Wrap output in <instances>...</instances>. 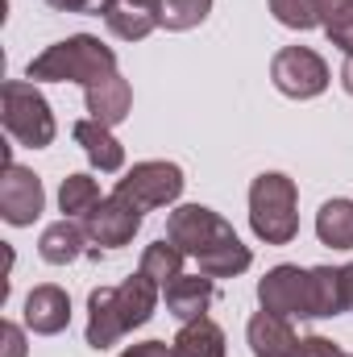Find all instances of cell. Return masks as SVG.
<instances>
[{
  "label": "cell",
  "instance_id": "1",
  "mask_svg": "<svg viewBox=\"0 0 353 357\" xmlns=\"http://www.w3.org/2000/svg\"><path fill=\"white\" fill-rule=\"evenodd\" d=\"M167 241L179 245L183 258H191L208 278H237L254 266L250 245L233 233V225L220 212L204 204H183L167 216Z\"/></svg>",
  "mask_w": 353,
  "mask_h": 357
},
{
  "label": "cell",
  "instance_id": "2",
  "mask_svg": "<svg viewBox=\"0 0 353 357\" xmlns=\"http://www.w3.org/2000/svg\"><path fill=\"white\" fill-rule=\"evenodd\" d=\"M158 303H163V287L154 278H146L142 270L117 287H96L88 295V345L96 354L112 349L121 337L150 324Z\"/></svg>",
  "mask_w": 353,
  "mask_h": 357
},
{
  "label": "cell",
  "instance_id": "3",
  "mask_svg": "<svg viewBox=\"0 0 353 357\" xmlns=\"http://www.w3.org/2000/svg\"><path fill=\"white\" fill-rule=\"evenodd\" d=\"M112 71H121L112 46H104L91 33H71V38L46 46L38 59H29L25 79H33V84H80V88H91V84L108 79Z\"/></svg>",
  "mask_w": 353,
  "mask_h": 357
},
{
  "label": "cell",
  "instance_id": "4",
  "mask_svg": "<svg viewBox=\"0 0 353 357\" xmlns=\"http://www.w3.org/2000/svg\"><path fill=\"white\" fill-rule=\"evenodd\" d=\"M250 229L266 245H291L299 237V187L283 171H262L250 183Z\"/></svg>",
  "mask_w": 353,
  "mask_h": 357
},
{
  "label": "cell",
  "instance_id": "5",
  "mask_svg": "<svg viewBox=\"0 0 353 357\" xmlns=\"http://www.w3.org/2000/svg\"><path fill=\"white\" fill-rule=\"evenodd\" d=\"M0 121H4V133L25 150H46L59 137L50 100L29 79H8L0 88Z\"/></svg>",
  "mask_w": 353,
  "mask_h": 357
},
{
  "label": "cell",
  "instance_id": "6",
  "mask_svg": "<svg viewBox=\"0 0 353 357\" xmlns=\"http://www.w3.org/2000/svg\"><path fill=\"white\" fill-rule=\"evenodd\" d=\"M183 167L167 162V158H150V162H133L125 178H117V195L129 199L133 208L142 212H154V208H171L179 195H183Z\"/></svg>",
  "mask_w": 353,
  "mask_h": 357
},
{
  "label": "cell",
  "instance_id": "7",
  "mask_svg": "<svg viewBox=\"0 0 353 357\" xmlns=\"http://www.w3.org/2000/svg\"><path fill=\"white\" fill-rule=\"evenodd\" d=\"M270 79L287 100H316L333 75H329V63L312 46H283L270 59Z\"/></svg>",
  "mask_w": 353,
  "mask_h": 357
},
{
  "label": "cell",
  "instance_id": "8",
  "mask_svg": "<svg viewBox=\"0 0 353 357\" xmlns=\"http://www.w3.org/2000/svg\"><path fill=\"white\" fill-rule=\"evenodd\" d=\"M258 303L274 316H287V320H316V312H312V270H299L291 262L266 270L262 282H258Z\"/></svg>",
  "mask_w": 353,
  "mask_h": 357
},
{
  "label": "cell",
  "instance_id": "9",
  "mask_svg": "<svg viewBox=\"0 0 353 357\" xmlns=\"http://www.w3.org/2000/svg\"><path fill=\"white\" fill-rule=\"evenodd\" d=\"M142 216H146L142 208H133L129 199H121V195L112 191V195H104V199L91 208L80 225H84V233H88V241L96 250H121V245H129L133 233L142 229Z\"/></svg>",
  "mask_w": 353,
  "mask_h": 357
},
{
  "label": "cell",
  "instance_id": "10",
  "mask_svg": "<svg viewBox=\"0 0 353 357\" xmlns=\"http://www.w3.org/2000/svg\"><path fill=\"white\" fill-rule=\"evenodd\" d=\"M42 208H46L42 178L33 175L29 167L4 162V175H0V216H4V225L25 229V225H33L42 216Z\"/></svg>",
  "mask_w": 353,
  "mask_h": 357
},
{
  "label": "cell",
  "instance_id": "11",
  "mask_svg": "<svg viewBox=\"0 0 353 357\" xmlns=\"http://www.w3.org/2000/svg\"><path fill=\"white\" fill-rule=\"evenodd\" d=\"M71 324V295L54 282H42L25 295V328L38 337H59Z\"/></svg>",
  "mask_w": 353,
  "mask_h": 357
},
{
  "label": "cell",
  "instance_id": "12",
  "mask_svg": "<svg viewBox=\"0 0 353 357\" xmlns=\"http://www.w3.org/2000/svg\"><path fill=\"white\" fill-rule=\"evenodd\" d=\"M212 299H216V278H208V274H179L171 287H163V303L179 324L208 316Z\"/></svg>",
  "mask_w": 353,
  "mask_h": 357
},
{
  "label": "cell",
  "instance_id": "13",
  "mask_svg": "<svg viewBox=\"0 0 353 357\" xmlns=\"http://www.w3.org/2000/svg\"><path fill=\"white\" fill-rule=\"evenodd\" d=\"M71 137H75V146L88 154V162L100 171V175H117V171L125 167V146L117 142V133H112L108 125L84 116V121L71 125Z\"/></svg>",
  "mask_w": 353,
  "mask_h": 357
},
{
  "label": "cell",
  "instance_id": "14",
  "mask_svg": "<svg viewBox=\"0 0 353 357\" xmlns=\"http://www.w3.org/2000/svg\"><path fill=\"white\" fill-rule=\"evenodd\" d=\"M246 341H250V354L254 357H295V328L287 316H274V312H254L250 324H246Z\"/></svg>",
  "mask_w": 353,
  "mask_h": 357
},
{
  "label": "cell",
  "instance_id": "15",
  "mask_svg": "<svg viewBox=\"0 0 353 357\" xmlns=\"http://www.w3.org/2000/svg\"><path fill=\"white\" fill-rule=\"evenodd\" d=\"M84 104H88L91 121H100V125L112 129V125H121V121L129 116V108H133V88H129V79H125L121 71H112L108 79L84 88Z\"/></svg>",
  "mask_w": 353,
  "mask_h": 357
},
{
  "label": "cell",
  "instance_id": "16",
  "mask_svg": "<svg viewBox=\"0 0 353 357\" xmlns=\"http://www.w3.org/2000/svg\"><path fill=\"white\" fill-rule=\"evenodd\" d=\"M38 254H42V262H50V266H67V262H75V258H84L88 254V233H84V225L80 220H54V225H46L42 229V237H38Z\"/></svg>",
  "mask_w": 353,
  "mask_h": 357
},
{
  "label": "cell",
  "instance_id": "17",
  "mask_svg": "<svg viewBox=\"0 0 353 357\" xmlns=\"http://www.w3.org/2000/svg\"><path fill=\"white\" fill-rule=\"evenodd\" d=\"M171 349H175V357H225V328L212 316L187 320V324H179Z\"/></svg>",
  "mask_w": 353,
  "mask_h": 357
},
{
  "label": "cell",
  "instance_id": "18",
  "mask_svg": "<svg viewBox=\"0 0 353 357\" xmlns=\"http://www.w3.org/2000/svg\"><path fill=\"white\" fill-rule=\"evenodd\" d=\"M316 237L329 250H353V199H324L316 212Z\"/></svg>",
  "mask_w": 353,
  "mask_h": 357
},
{
  "label": "cell",
  "instance_id": "19",
  "mask_svg": "<svg viewBox=\"0 0 353 357\" xmlns=\"http://www.w3.org/2000/svg\"><path fill=\"white\" fill-rule=\"evenodd\" d=\"M312 312H316V320H329V316L350 312L341 266H312Z\"/></svg>",
  "mask_w": 353,
  "mask_h": 357
},
{
  "label": "cell",
  "instance_id": "20",
  "mask_svg": "<svg viewBox=\"0 0 353 357\" xmlns=\"http://www.w3.org/2000/svg\"><path fill=\"white\" fill-rule=\"evenodd\" d=\"M100 199H104V195H100V183L91 175H67L63 187H59V212H63L67 220H84Z\"/></svg>",
  "mask_w": 353,
  "mask_h": 357
},
{
  "label": "cell",
  "instance_id": "21",
  "mask_svg": "<svg viewBox=\"0 0 353 357\" xmlns=\"http://www.w3.org/2000/svg\"><path fill=\"white\" fill-rule=\"evenodd\" d=\"M183 262H187V258H183V250H179V245H171V241L163 237V241L146 245V254H142V266H137V270H142L146 278H154L158 287H171L179 274H183Z\"/></svg>",
  "mask_w": 353,
  "mask_h": 357
},
{
  "label": "cell",
  "instance_id": "22",
  "mask_svg": "<svg viewBox=\"0 0 353 357\" xmlns=\"http://www.w3.org/2000/svg\"><path fill=\"white\" fill-rule=\"evenodd\" d=\"M104 25H108V33L121 38V42H142V38H150L163 21L150 17V13H137V8H121V4H112V8L104 13Z\"/></svg>",
  "mask_w": 353,
  "mask_h": 357
},
{
  "label": "cell",
  "instance_id": "23",
  "mask_svg": "<svg viewBox=\"0 0 353 357\" xmlns=\"http://www.w3.org/2000/svg\"><path fill=\"white\" fill-rule=\"evenodd\" d=\"M320 29H324V38H329L337 50L353 54V0H324Z\"/></svg>",
  "mask_w": 353,
  "mask_h": 357
},
{
  "label": "cell",
  "instance_id": "24",
  "mask_svg": "<svg viewBox=\"0 0 353 357\" xmlns=\"http://www.w3.org/2000/svg\"><path fill=\"white\" fill-rule=\"evenodd\" d=\"M270 13L278 25L287 29H316L320 25V13H324V0H270Z\"/></svg>",
  "mask_w": 353,
  "mask_h": 357
},
{
  "label": "cell",
  "instance_id": "25",
  "mask_svg": "<svg viewBox=\"0 0 353 357\" xmlns=\"http://www.w3.org/2000/svg\"><path fill=\"white\" fill-rule=\"evenodd\" d=\"M212 13V0H163V29L187 33L195 25H204Z\"/></svg>",
  "mask_w": 353,
  "mask_h": 357
},
{
  "label": "cell",
  "instance_id": "26",
  "mask_svg": "<svg viewBox=\"0 0 353 357\" xmlns=\"http://www.w3.org/2000/svg\"><path fill=\"white\" fill-rule=\"evenodd\" d=\"M295 357H350V354L337 341H329V337H299Z\"/></svg>",
  "mask_w": 353,
  "mask_h": 357
},
{
  "label": "cell",
  "instance_id": "27",
  "mask_svg": "<svg viewBox=\"0 0 353 357\" xmlns=\"http://www.w3.org/2000/svg\"><path fill=\"white\" fill-rule=\"evenodd\" d=\"M54 13H80V17H100V13H108L117 0H46Z\"/></svg>",
  "mask_w": 353,
  "mask_h": 357
},
{
  "label": "cell",
  "instance_id": "28",
  "mask_svg": "<svg viewBox=\"0 0 353 357\" xmlns=\"http://www.w3.org/2000/svg\"><path fill=\"white\" fill-rule=\"evenodd\" d=\"M0 341H4V354L0 357H25V333H21V324L4 320L0 324Z\"/></svg>",
  "mask_w": 353,
  "mask_h": 357
},
{
  "label": "cell",
  "instance_id": "29",
  "mask_svg": "<svg viewBox=\"0 0 353 357\" xmlns=\"http://www.w3.org/2000/svg\"><path fill=\"white\" fill-rule=\"evenodd\" d=\"M121 357H175V349L167 341H142V345H129Z\"/></svg>",
  "mask_w": 353,
  "mask_h": 357
},
{
  "label": "cell",
  "instance_id": "30",
  "mask_svg": "<svg viewBox=\"0 0 353 357\" xmlns=\"http://www.w3.org/2000/svg\"><path fill=\"white\" fill-rule=\"evenodd\" d=\"M121 8H137V13H150V17H158L163 21V0H117Z\"/></svg>",
  "mask_w": 353,
  "mask_h": 357
},
{
  "label": "cell",
  "instance_id": "31",
  "mask_svg": "<svg viewBox=\"0 0 353 357\" xmlns=\"http://www.w3.org/2000/svg\"><path fill=\"white\" fill-rule=\"evenodd\" d=\"M341 88L353 96V54H345V67H341Z\"/></svg>",
  "mask_w": 353,
  "mask_h": 357
},
{
  "label": "cell",
  "instance_id": "32",
  "mask_svg": "<svg viewBox=\"0 0 353 357\" xmlns=\"http://www.w3.org/2000/svg\"><path fill=\"white\" fill-rule=\"evenodd\" d=\"M341 274H345V299H350V307H353V262L341 266Z\"/></svg>",
  "mask_w": 353,
  "mask_h": 357
},
{
  "label": "cell",
  "instance_id": "33",
  "mask_svg": "<svg viewBox=\"0 0 353 357\" xmlns=\"http://www.w3.org/2000/svg\"><path fill=\"white\" fill-rule=\"evenodd\" d=\"M350 357H353V354H350Z\"/></svg>",
  "mask_w": 353,
  "mask_h": 357
}]
</instances>
